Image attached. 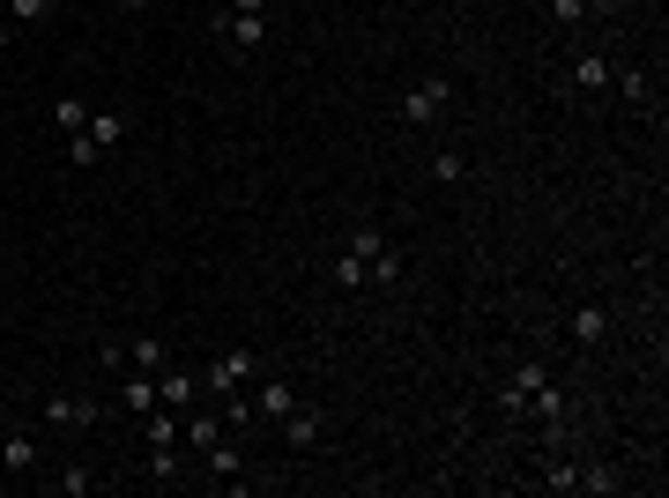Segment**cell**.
I'll list each match as a JSON object with an SVG mask.
<instances>
[{
  "mask_svg": "<svg viewBox=\"0 0 669 498\" xmlns=\"http://www.w3.org/2000/svg\"><path fill=\"white\" fill-rule=\"evenodd\" d=\"M216 38L231 45L239 60L268 45V0H216Z\"/></svg>",
  "mask_w": 669,
  "mask_h": 498,
  "instance_id": "obj_1",
  "label": "cell"
},
{
  "mask_svg": "<svg viewBox=\"0 0 669 498\" xmlns=\"http://www.w3.org/2000/svg\"><path fill=\"white\" fill-rule=\"evenodd\" d=\"M454 97H461L454 75H424V83L402 89V120H410V126H439L447 112H454Z\"/></svg>",
  "mask_w": 669,
  "mask_h": 498,
  "instance_id": "obj_2",
  "label": "cell"
},
{
  "mask_svg": "<svg viewBox=\"0 0 669 498\" xmlns=\"http://www.w3.org/2000/svg\"><path fill=\"white\" fill-rule=\"evenodd\" d=\"M260 365H268V357H253V350H223V357H209V373H202V394L231 402V394H246V387H253Z\"/></svg>",
  "mask_w": 669,
  "mask_h": 498,
  "instance_id": "obj_3",
  "label": "cell"
},
{
  "mask_svg": "<svg viewBox=\"0 0 669 498\" xmlns=\"http://www.w3.org/2000/svg\"><path fill=\"white\" fill-rule=\"evenodd\" d=\"M536 484H544V491H610L618 476H603L595 461H565V454H550V461H536Z\"/></svg>",
  "mask_w": 669,
  "mask_h": 498,
  "instance_id": "obj_4",
  "label": "cell"
},
{
  "mask_svg": "<svg viewBox=\"0 0 669 498\" xmlns=\"http://www.w3.org/2000/svg\"><path fill=\"white\" fill-rule=\"evenodd\" d=\"M38 416L52 424V432H60V439H83V432H97V416H105V410H97L89 394H45Z\"/></svg>",
  "mask_w": 669,
  "mask_h": 498,
  "instance_id": "obj_5",
  "label": "cell"
},
{
  "mask_svg": "<svg viewBox=\"0 0 669 498\" xmlns=\"http://www.w3.org/2000/svg\"><path fill=\"white\" fill-rule=\"evenodd\" d=\"M246 410L253 416H276V424H283V416L297 410V387L283 373H268V365H260V373H253V394H246Z\"/></svg>",
  "mask_w": 669,
  "mask_h": 498,
  "instance_id": "obj_6",
  "label": "cell"
},
{
  "mask_svg": "<svg viewBox=\"0 0 669 498\" xmlns=\"http://www.w3.org/2000/svg\"><path fill=\"white\" fill-rule=\"evenodd\" d=\"M544 379H550V365H544V357L513 365V379L499 387V410H506V416H528V402H536V387H544Z\"/></svg>",
  "mask_w": 669,
  "mask_h": 498,
  "instance_id": "obj_7",
  "label": "cell"
},
{
  "mask_svg": "<svg viewBox=\"0 0 669 498\" xmlns=\"http://www.w3.org/2000/svg\"><path fill=\"white\" fill-rule=\"evenodd\" d=\"M610 75H618V60H610V52H581V60L565 68L573 97H603V89H610Z\"/></svg>",
  "mask_w": 669,
  "mask_h": 498,
  "instance_id": "obj_8",
  "label": "cell"
},
{
  "mask_svg": "<svg viewBox=\"0 0 669 498\" xmlns=\"http://www.w3.org/2000/svg\"><path fill=\"white\" fill-rule=\"evenodd\" d=\"M157 402L186 416L194 402H202V373H186V365H165V373H157Z\"/></svg>",
  "mask_w": 669,
  "mask_h": 498,
  "instance_id": "obj_9",
  "label": "cell"
},
{
  "mask_svg": "<svg viewBox=\"0 0 669 498\" xmlns=\"http://www.w3.org/2000/svg\"><path fill=\"white\" fill-rule=\"evenodd\" d=\"M38 432H8V439H0V469H8V476H31V469H38Z\"/></svg>",
  "mask_w": 669,
  "mask_h": 498,
  "instance_id": "obj_10",
  "label": "cell"
},
{
  "mask_svg": "<svg viewBox=\"0 0 669 498\" xmlns=\"http://www.w3.org/2000/svg\"><path fill=\"white\" fill-rule=\"evenodd\" d=\"M610 83L625 89V105H632V112H655V105H662V89H655V75H647V68H618Z\"/></svg>",
  "mask_w": 669,
  "mask_h": 498,
  "instance_id": "obj_11",
  "label": "cell"
},
{
  "mask_svg": "<svg viewBox=\"0 0 669 498\" xmlns=\"http://www.w3.org/2000/svg\"><path fill=\"white\" fill-rule=\"evenodd\" d=\"M565 328H573V342H581V350H595V342L610 335V313H603V305H573V320H565Z\"/></svg>",
  "mask_w": 669,
  "mask_h": 498,
  "instance_id": "obj_12",
  "label": "cell"
},
{
  "mask_svg": "<svg viewBox=\"0 0 669 498\" xmlns=\"http://www.w3.org/2000/svg\"><path fill=\"white\" fill-rule=\"evenodd\" d=\"M283 439H291V454H313V447H320V416L291 410V416H283Z\"/></svg>",
  "mask_w": 669,
  "mask_h": 498,
  "instance_id": "obj_13",
  "label": "cell"
},
{
  "mask_svg": "<svg viewBox=\"0 0 669 498\" xmlns=\"http://www.w3.org/2000/svg\"><path fill=\"white\" fill-rule=\"evenodd\" d=\"M202 454H209V476H223L231 491H246V476H239V447H231V439H216V447H202Z\"/></svg>",
  "mask_w": 669,
  "mask_h": 498,
  "instance_id": "obj_14",
  "label": "cell"
},
{
  "mask_svg": "<svg viewBox=\"0 0 669 498\" xmlns=\"http://www.w3.org/2000/svg\"><path fill=\"white\" fill-rule=\"evenodd\" d=\"M120 410H134V416H149V410H157V379H149V373H134V379H120Z\"/></svg>",
  "mask_w": 669,
  "mask_h": 498,
  "instance_id": "obj_15",
  "label": "cell"
},
{
  "mask_svg": "<svg viewBox=\"0 0 669 498\" xmlns=\"http://www.w3.org/2000/svg\"><path fill=\"white\" fill-rule=\"evenodd\" d=\"M83 134L97 142V149H105V157H112V149L126 142V120H120V112H89V126H83Z\"/></svg>",
  "mask_w": 669,
  "mask_h": 498,
  "instance_id": "obj_16",
  "label": "cell"
},
{
  "mask_svg": "<svg viewBox=\"0 0 669 498\" xmlns=\"http://www.w3.org/2000/svg\"><path fill=\"white\" fill-rule=\"evenodd\" d=\"M52 8H60V0H8V23H15V38H23V31H38V23H52Z\"/></svg>",
  "mask_w": 669,
  "mask_h": 498,
  "instance_id": "obj_17",
  "label": "cell"
},
{
  "mask_svg": "<svg viewBox=\"0 0 669 498\" xmlns=\"http://www.w3.org/2000/svg\"><path fill=\"white\" fill-rule=\"evenodd\" d=\"M186 439H194V447H216V439H223V410H186Z\"/></svg>",
  "mask_w": 669,
  "mask_h": 498,
  "instance_id": "obj_18",
  "label": "cell"
},
{
  "mask_svg": "<svg viewBox=\"0 0 669 498\" xmlns=\"http://www.w3.org/2000/svg\"><path fill=\"white\" fill-rule=\"evenodd\" d=\"M544 15L558 23V31H581L587 15H595V0H544Z\"/></svg>",
  "mask_w": 669,
  "mask_h": 498,
  "instance_id": "obj_19",
  "label": "cell"
},
{
  "mask_svg": "<svg viewBox=\"0 0 669 498\" xmlns=\"http://www.w3.org/2000/svg\"><path fill=\"white\" fill-rule=\"evenodd\" d=\"M52 491H68V498H89V491H97V469H83V461H68V469L52 476Z\"/></svg>",
  "mask_w": 669,
  "mask_h": 498,
  "instance_id": "obj_20",
  "label": "cell"
},
{
  "mask_svg": "<svg viewBox=\"0 0 669 498\" xmlns=\"http://www.w3.org/2000/svg\"><path fill=\"white\" fill-rule=\"evenodd\" d=\"M52 126H60V142H68V134H83L89 105H83V97H60V105H52Z\"/></svg>",
  "mask_w": 669,
  "mask_h": 498,
  "instance_id": "obj_21",
  "label": "cell"
},
{
  "mask_svg": "<svg viewBox=\"0 0 669 498\" xmlns=\"http://www.w3.org/2000/svg\"><path fill=\"white\" fill-rule=\"evenodd\" d=\"M334 283H342V291H365V260H357L350 246L334 253Z\"/></svg>",
  "mask_w": 669,
  "mask_h": 498,
  "instance_id": "obj_22",
  "label": "cell"
},
{
  "mask_svg": "<svg viewBox=\"0 0 669 498\" xmlns=\"http://www.w3.org/2000/svg\"><path fill=\"white\" fill-rule=\"evenodd\" d=\"M68 165H75V171H89V165H105V149H97L89 134H68Z\"/></svg>",
  "mask_w": 669,
  "mask_h": 498,
  "instance_id": "obj_23",
  "label": "cell"
},
{
  "mask_svg": "<svg viewBox=\"0 0 669 498\" xmlns=\"http://www.w3.org/2000/svg\"><path fill=\"white\" fill-rule=\"evenodd\" d=\"M149 476H157V484H179V447H149Z\"/></svg>",
  "mask_w": 669,
  "mask_h": 498,
  "instance_id": "obj_24",
  "label": "cell"
},
{
  "mask_svg": "<svg viewBox=\"0 0 669 498\" xmlns=\"http://www.w3.org/2000/svg\"><path fill=\"white\" fill-rule=\"evenodd\" d=\"M142 439H149V447H179V416H149Z\"/></svg>",
  "mask_w": 669,
  "mask_h": 498,
  "instance_id": "obj_25",
  "label": "cell"
},
{
  "mask_svg": "<svg viewBox=\"0 0 669 498\" xmlns=\"http://www.w3.org/2000/svg\"><path fill=\"white\" fill-rule=\"evenodd\" d=\"M461 171H469V157H461V149H439V157H431V179H447V186H454Z\"/></svg>",
  "mask_w": 669,
  "mask_h": 498,
  "instance_id": "obj_26",
  "label": "cell"
},
{
  "mask_svg": "<svg viewBox=\"0 0 669 498\" xmlns=\"http://www.w3.org/2000/svg\"><path fill=\"white\" fill-rule=\"evenodd\" d=\"M8 38H15V23H8V0H0V45H8Z\"/></svg>",
  "mask_w": 669,
  "mask_h": 498,
  "instance_id": "obj_27",
  "label": "cell"
},
{
  "mask_svg": "<svg viewBox=\"0 0 669 498\" xmlns=\"http://www.w3.org/2000/svg\"><path fill=\"white\" fill-rule=\"evenodd\" d=\"M120 8H126V15H142V8H149V0H120Z\"/></svg>",
  "mask_w": 669,
  "mask_h": 498,
  "instance_id": "obj_28",
  "label": "cell"
}]
</instances>
